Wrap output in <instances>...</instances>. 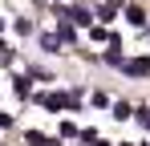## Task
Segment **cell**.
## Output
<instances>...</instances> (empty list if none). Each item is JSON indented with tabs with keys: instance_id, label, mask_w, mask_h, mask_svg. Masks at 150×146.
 Masks as SVG:
<instances>
[{
	"instance_id": "3",
	"label": "cell",
	"mask_w": 150,
	"mask_h": 146,
	"mask_svg": "<svg viewBox=\"0 0 150 146\" xmlns=\"http://www.w3.org/2000/svg\"><path fill=\"white\" fill-rule=\"evenodd\" d=\"M126 21L134 24V28H142V24H146V12H142L138 4H130V8H126Z\"/></svg>"
},
{
	"instance_id": "2",
	"label": "cell",
	"mask_w": 150,
	"mask_h": 146,
	"mask_svg": "<svg viewBox=\"0 0 150 146\" xmlns=\"http://www.w3.org/2000/svg\"><path fill=\"white\" fill-rule=\"evenodd\" d=\"M126 73H134V77H146V73H150V61H146V57H138V61H126Z\"/></svg>"
},
{
	"instance_id": "4",
	"label": "cell",
	"mask_w": 150,
	"mask_h": 146,
	"mask_svg": "<svg viewBox=\"0 0 150 146\" xmlns=\"http://www.w3.org/2000/svg\"><path fill=\"white\" fill-rule=\"evenodd\" d=\"M61 16H73V24H89V12L85 8H61Z\"/></svg>"
},
{
	"instance_id": "6",
	"label": "cell",
	"mask_w": 150,
	"mask_h": 146,
	"mask_svg": "<svg viewBox=\"0 0 150 146\" xmlns=\"http://www.w3.org/2000/svg\"><path fill=\"white\" fill-rule=\"evenodd\" d=\"M41 45H45V49H57V45H61V33H57V37H53V33H45V37H41Z\"/></svg>"
},
{
	"instance_id": "1",
	"label": "cell",
	"mask_w": 150,
	"mask_h": 146,
	"mask_svg": "<svg viewBox=\"0 0 150 146\" xmlns=\"http://www.w3.org/2000/svg\"><path fill=\"white\" fill-rule=\"evenodd\" d=\"M45 106H49V110H65V106H77V97H69V94H53V97H45Z\"/></svg>"
},
{
	"instance_id": "5",
	"label": "cell",
	"mask_w": 150,
	"mask_h": 146,
	"mask_svg": "<svg viewBox=\"0 0 150 146\" xmlns=\"http://www.w3.org/2000/svg\"><path fill=\"white\" fill-rule=\"evenodd\" d=\"M28 146H61L57 138H41V134H28Z\"/></svg>"
}]
</instances>
